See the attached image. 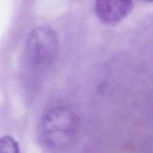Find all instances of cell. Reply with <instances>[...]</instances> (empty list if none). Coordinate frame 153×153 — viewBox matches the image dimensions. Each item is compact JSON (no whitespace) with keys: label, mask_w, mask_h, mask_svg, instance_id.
Returning <instances> with one entry per match:
<instances>
[{"label":"cell","mask_w":153,"mask_h":153,"mask_svg":"<svg viewBox=\"0 0 153 153\" xmlns=\"http://www.w3.org/2000/svg\"><path fill=\"white\" fill-rule=\"evenodd\" d=\"M78 129L76 117L65 108L57 107L48 110L40 123V133L45 143L55 148L70 144Z\"/></svg>","instance_id":"6da1fadb"},{"label":"cell","mask_w":153,"mask_h":153,"mask_svg":"<svg viewBox=\"0 0 153 153\" xmlns=\"http://www.w3.org/2000/svg\"><path fill=\"white\" fill-rule=\"evenodd\" d=\"M58 49L56 33L50 28L39 26L28 34L26 43V63L34 73L47 70Z\"/></svg>","instance_id":"7a4b0ae2"},{"label":"cell","mask_w":153,"mask_h":153,"mask_svg":"<svg viewBox=\"0 0 153 153\" xmlns=\"http://www.w3.org/2000/svg\"><path fill=\"white\" fill-rule=\"evenodd\" d=\"M133 6V0H95L94 11L104 23L116 25L131 12Z\"/></svg>","instance_id":"3957f363"},{"label":"cell","mask_w":153,"mask_h":153,"mask_svg":"<svg viewBox=\"0 0 153 153\" xmlns=\"http://www.w3.org/2000/svg\"><path fill=\"white\" fill-rule=\"evenodd\" d=\"M0 153H19L18 143L10 136H3L0 138Z\"/></svg>","instance_id":"277c9868"},{"label":"cell","mask_w":153,"mask_h":153,"mask_svg":"<svg viewBox=\"0 0 153 153\" xmlns=\"http://www.w3.org/2000/svg\"><path fill=\"white\" fill-rule=\"evenodd\" d=\"M146 1H153V0H146Z\"/></svg>","instance_id":"5b68a950"}]
</instances>
